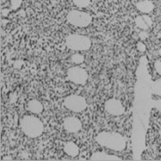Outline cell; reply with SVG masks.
<instances>
[{"mask_svg":"<svg viewBox=\"0 0 161 161\" xmlns=\"http://www.w3.org/2000/svg\"><path fill=\"white\" fill-rule=\"evenodd\" d=\"M95 140L102 147H105L116 152L124 150L126 146V138L115 132H101L96 136Z\"/></svg>","mask_w":161,"mask_h":161,"instance_id":"6da1fadb","label":"cell"},{"mask_svg":"<svg viewBox=\"0 0 161 161\" xmlns=\"http://www.w3.org/2000/svg\"><path fill=\"white\" fill-rule=\"evenodd\" d=\"M23 132L30 138H36L44 131V125L40 119L35 116L27 115L23 117L20 122Z\"/></svg>","mask_w":161,"mask_h":161,"instance_id":"7a4b0ae2","label":"cell"},{"mask_svg":"<svg viewBox=\"0 0 161 161\" xmlns=\"http://www.w3.org/2000/svg\"><path fill=\"white\" fill-rule=\"evenodd\" d=\"M65 44L69 48L75 51H85L91 47V41L87 36L73 34L66 37Z\"/></svg>","mask_w":161,"mask_h":161,"instance_id":"3957f363","label":"cell"},{"mask_svg":"<svg viewBox=\"0 0 161 161\" xmlns=\"http://www.w3.org/2000/svg\"><path fill=\"white\" fill-rule=\"evenodd\" d=\"M67 20L70 24L75 26V27L86 28L90 24L92 18L88 13L73 10V11H69L68 13Z\"/></svg>","mask_w":161,"mask_h":161,"instance_id":"277c9868","label":"cell"},{"mask_svg":"<svg viewBox=\"0 0 161 161\" xmlns=\"http://www.w3.org/2000/svg\"><path fill=\"white\" fill-rule=\"evenodd\" d=\"M64 105L68 110L75 112V113L83 111L87 107V103L86 99L77 94H72L66 97L64 101Z\"/></svg>","mask_w":161,"mask_h":161,"instance_id":"5b68a950","label":"cell"},{"mask_svg":"<svg viewBox=\"0 0 161 161\" xmlns=\"http://www.w3.org/2000/svg\"><path fill=\"white\" fill-rule=\"evenodd\" d=\"M68 79L77 85H84L88 79V73L84 69L80 67H72L67 72Z\"/></svg>","mask_w":161,"mask_h":161,"instance_id":"8992f818","label":"cell"},{"mask_svg":"<svg viewBox=\"0 0 161 161\" xmlns=\"http://www.w3.org/2000/svg\"><path fill=\"white\" fill-rule=\"evenodd\" d=\"M105 110L110 114L115 116L122 115L125 111V108L120 101L115 98H110L105 103Z\"/></svg>","mask_w":161,"mask_h":161,"instance_id":"52a82bcc","label":"cell"},{"mask_svg":"<svg viewBox=\"0 0 161 161\" xmlns=\"http://www.w3.org/2000/svg\"><path fill=\"white\" fill-rule=\"evenodd\" d=\"M63 126L69 133H76L81 128V122L76 117H68L64 119Z\"/></svg>","mask_w":161,"mask_h":161,"instance_id":"ba28073f","label":"cell"},{"mask_svg":"<svg viewBox=\"0 0 161 161\" xmlns=\"http://www.w3.org/2000/svg\"><path fill=\"white\" fill-rule=\"evenodd\" d=\"M136 24L142 30H147L150 28L152 24V19L147 15H142L136 19Z\"/></svg>","mask_w":161,"mask_h":161,"instance_id":"9c48e42d","label":"cell"},{"mask_svg":"<svg viewBox=\"0 0 161 161\" xmlns=\"http://www.w3.org/2000/svg\"><path fill=\"white\" fill-rule=\"evenodd\" d=\"M91 160H121V158L114 155H109L106 152H94L90 157Z\"/></svg>","mask_w":161,"mask_h":161,"instance_id":"30bf717a","label":"cell"},{"mask_svg":"<svg viewBox=\"0 0 161 161\" xmlns=\"http://www.w3.org/2000/svg\"><path fill=\"white\" fill-rule=\"evenodd\" d=\"M64 152L71 157H75L79 154V147L73 142H68L64 146Z\"/></svg>","mask_w":161,"mask_h":161,"instance_id":"8fae6325","label":"cell"},{"mask_svg":"<svg viewBox=\"0 0 161 161\" xmlns=\"http://www.w3.org/2000/svg\"><path fill=\"white\" fill-rule=\"evenodd\" d=\"M136 8L143 13H149L154 9V4L150 0L139 1L136 3Z\"/></svg>","mask_w":161,"mask_h":161,"instance_id":"7c38bea8","label":"cell"},{"mask_svg":"<svg viewBox=\"0 0 161 161\" xmlns=\"http://www.w3.org/2000/svg\"><path fill=\"white\" fill-rule=\"evenodd\" d=\"M43 105L40 101L33 99L28 103V110L33 114H40L43 111Z\"/></svg>","mask_w":161,"mask_h":161,"instance_id":"4fadbf2b","label":"cell"},{"mask_svg":"<svg viewBox=\"0 0 161 161\" xmlns=\"http://www.w3.org/2000/svg\"><path fill=\"white\" fill-rule=\"evenodd\" d=\"M151 91L154 94L161 97V78L157 79V80L152 82V87H151Z\"/></svg>","mask_w":161,"mask_h":161,"instance_id":"5bb4252c","label":"cell"},{"mask_svg":"<svg viewBox=\"0 0 161 161\" xmlns=\"http://www.w3.org/2000/svg\"><path fill=\"white\" fill-rule=\"evenodd\" d=\"M73 3L78 8H86L90 3V0H73Z\"/></svg>","mask_w":161,"mask_h":161,"instance_id":"9a60e30c","label":"cell"},{"mask_svg":"<svg viewBox=\"0 0 161 161\" xmlns=\"http://www.w3.org/2000/svg\"><path fill=\"white\" fill-rule=\"evenodd\" d=\"M71 60L75 64H80L84 61V57L78 53H76L71 57Z\"/></svg>","mask_w":161,"mask_h":161,"instance_id":"2e32d148","label":"cell"},{"mask_svg":"<svg viewBox=\"0 0 161 161\" xmlns=\"http://www.w3.org/2000/svg\"><path fill=\"white\" fill-rule=\"evenodd\" d=\"M155 69H156V71L157 72L158 74L161 76V60H156L155 62Z\"/></svg>","mask_w":161,"mask_h":161,"instance_id":"e0dca14e","label":"cell"},{"mask_svg":"<svg viewBox=\"0 0 161 161\" xmlns=\"http://www.w3.org/2000/svg\"><path fill=\"white\" fill-rule=\"evenodd\" d=\"M152 105L156 109H157L159 112H161V99H158V100H155L152 103Z\"/></svg>","mask_w":161,"mask_h":161,"instance_id":"ac0fdd59","label":"cell"},{"mask_svg":"<svg viewBox=\"0 0 161 161\" xmlns=\"http://www.w3.org/2000/svg\"><path fill=\"white\" fill-rule=\"evenodd\" d=\"M137 48L139 51L140 52H144L146 50V46L144 44H143L142 42H139L137 44Z\"/></svg>","mask_w":161,"mask_h":161,"instance_id":"d6986e66","label":"cell"},{"mask_svg":"<svg viewBox=\"0 0 161 161\" xmlns=\"http://www.w3.org/2000/svg\"><path fill=\"white\" fill-rule=\"evenodd\" d=\"M147 36V34L146 32H142L139 34V37H140V38H142V40H144Z\"/></svg>","mask_w":161,"mask_h":161,"instance_id":"ffe728a7","label":"cell"},{"mask_svg":"<svg viewBox=\"0 0 161 161\" xmlns=\"http://www.w3.org/2000/svg\"><path fill=\"white\" fill-rule=\"evenodd\" d=\"M3 160H6V159H11V158H10V157H5V158H3Z\"/></svg>","mask_w":161,"mask_h":161,"instance_id":"44dd1931","label":"cell"},{"mask_svg":"<svg viewBox=\"0 0 161 161\" xmlns=\"http://www.w3.org/2000/svg\"><path fill=\"white\" fill-rule=\"evenodd\" d=\"M159 56H161V48L159 49Z\"/></svg>","mask_w":161,"mask_h":161,"instance_id":"7402d4cb","label":"cell"},{"mask_svg":"<svg viewBox=\"0 0 161 161\" xmlns=\"http://www.w3.org/2000/svg\"><path fill=\"white\" fill-rule=\"evenodd\" d=\"M159 136H160V137H161V130H159Z\"/></svg>","mask_w":161,"mask_h":161,"instance_id":"603a6c76","label":"cell"},{"mask_svg":"<svg viewBox=\"0 0 161 161\" xmlns=\"http://www.w3.org/2000/svg\"><path fill=\"white\" fill-rule=\"evenodd\" d=\"M140 1H144V0H140Z\"/></svg>","mask_w":161,"mask_h":161,"instance_id":"cb8c5ba5","label":"cell"}]
</instances>
